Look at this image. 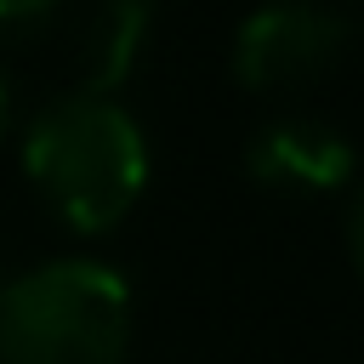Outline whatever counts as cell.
Returning a JSON list of instances; mask_svg holds the SVG:
<instances>
[{
    "label": "cell",
    "instance_id": "6da1fadb",
    "mask_svg": "<svg viewBox=\"0 0 364 364\" xmlns=\"http://www.w3.org/2000/svg\"><path fill=\"white\" fill-rule=\"evenodd\" d=\"M23 171L68 228L108 233L148 188V136L119 97L68 91L23 125Z\"/></svg>",
    "mask_w": 364,
    "mask_h": 364
},
{
    "label": "cell",
    "instance_id": "7a4b0ae2",
    "mask_svg": "<svg viewBox=\"0 0 364 364\" xmlns=\"http://www.w3.org/2000/svg\"><path fill=\"white\" fill-rule=\"evenodd\" d=\"M131 290L102 262H40L0 284V364H119Z\"/></svg>",
    "mask_w": 364,
    "mask_h": 364
},
{
    "label": "cell",
    "instance_id": "3957f363",
    "mask_svg": "<svg viewBox=\"0 0 364 364\" xmlns=\"http://www.w3.org/2000/svg\"><path fill=\"white\" fill-rule=\"evenodd\" d=\"M347 57V17L330 0H267L233 34V80L245 91H296Z\"/></svg>",
    "mask_w": 364,
    "mask_h": 364
},
{
    "label": "cell",
    "instance_id": "277c9868",
    "mask_svg": "<svg viewBox=\"0 0 364 364\" xmlns=\"http://www.w3.org/2000/svg\"><path fill=\"white\" fill-rule=\"evenodd\" d=\"M245 171H250V182H262L273 193H336L358 176V148L347 142L341 125L290 114L250 136Z\"/></svg>",
    "mask_w": 364,
    "mask_h": 364
},
{
    "label": "cell",
    "instance_id": "5b68a950",
    "mask_svg": "<svg viewBox=\"0 0 364 364\" xmlns=\"http://www.w3.org/2000/svg\"><path fill=\"white\" fill-rule=\"evenodd\" d=\"M154 40V0H97L80 34V91L114 97Z\"/></svg>",
    "mask_w": 364,
    "mask_h": 364
},
{
    "label": "cell",
    "instance_id": "8992f818",
    "mask_svg": "<svg viewBox=\"0 0 364 364\" xmlns=\"http://www.w3.org/2000/svg\"><path fill=\"white\" fill-rule=\"evenodd\" d=\"M63 11H68V0H0V46L40 40Z\"/></svg>",
    "mask_w": 364,
    "mask_h": 364
},
{
    "label": "cell",
    "instance_id": "52a82bcc",
    "mask_svg": "<svg viewBox=\"0 0 364 364\" xmlns=\"http://www.w3.org/2000/svg\"><path fill=\"white\" fill-rule=\"evenodd\" d=\"M347 256L364 273V182H353V199H347Z\"/></svg>",
    "mask_w": 364,
    "mask_h": 364
},
{
    "label": "cell",
    "instance_id": "ba28073f",
    "mask_svg": "<svg viewBox=\"0 0 364 364\" xmlns=\"http://www.w3.org/2000/svg\"><path fill=\"white\" fill-rule=\"evenodd\" d=\"M11 114H17L11 108V80L0 74V136H11Z\"/></svg>",
    "mask_w": 364,
    "mask_h": 364
}]
</instances>
